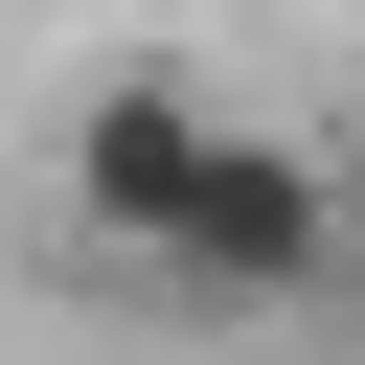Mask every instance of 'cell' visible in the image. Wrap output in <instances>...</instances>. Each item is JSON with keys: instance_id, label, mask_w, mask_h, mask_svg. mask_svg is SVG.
Masks as SVG:
<instances>
[{"instance_id": "cell-1", "label": "cell", "mask_w": 365, "mask_h": 365, "mask_svg": "<svg viewBox=\"0 0 365 365\" xmlns=\"http://www.w3.org/2000/svg\"><path fill=\"white\" fill-rule=\"evenodd\" d=\"M68 228L137 251V274H182V297H228V319H274V297L342 274V182H319L297 137L205 114L182 68H114V91L68 114Z\"/></svg>"}]
</instances>
